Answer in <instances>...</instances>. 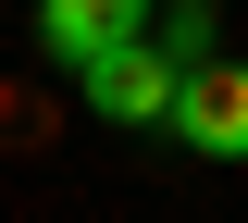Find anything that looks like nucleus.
Returning a JSON list of instances; mask_svg holds the SVG:
<instances>
[{
    "label": "nucleus",
    "mask_w": 248,
    "mask_h": 223,
    "mask_svg": "<svg viewBox=\"0 0 248 223\" xmlns=\"http://www.w3.org/2000/svg\"><path fill=\"white\" fill-rule=\"evenodd\" d=\"M174 50L161 37H112V50H87L75 62V87H87V112L99 124H174Z\"/></svg>",
    "instance_id": "obj_1"
},
{
    "label": "nucleus",
    "mask_w": 248,
    "mask_h": 223,
    "mask_svg": "<svg viewBox=\"0 0 248 223\" xmlns=\"http://www.w3.org/2000/svg\"><path fill=\"white\" fill-rule=\"evenodd\" d=\"M174 136H186L199 161H248V62H223V50L186 62V74H174Z\"/></svg>",
    "instance_id": "obj_2"
},
{
    "label": "nucleus",
    "mask_w": 248,
    "mask_h": 223,
    "mask_svg": "<svg viewBox=\"0 0 248 223\" xmlns=\"http://www.w3.org/2000/svg\"><path fill=\"white\" fill-rule=\"evenodd\" d=\"M174 62H211V0H174V25H149Z\"/></svg>",
    "instance_id": "obj_4"
},
{
    "label": "nucleus",
    "mask_w": 248,
    "mask_h": 223,
    "mask_svg": "<svg viewBox=\"0 0 248 223\" xmlns=\"http://www.w3.org/2000/svg\"><path fill=\"white\" fill-rule=\"evenodd\" d=\"M37 37H50V62H87L112 37H149V0H37Z\"/></svg>",
    "instance_id": "obj_3"
}]
</instances>
